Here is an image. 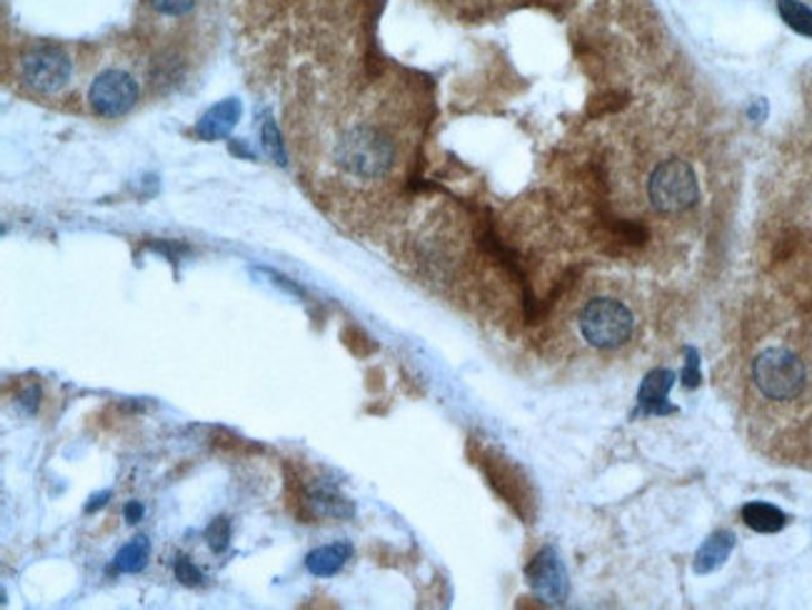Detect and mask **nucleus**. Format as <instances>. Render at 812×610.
Returning a JSON list of instances; mask_svg holds the SVG:
<instances>
[{"instance_id": "21", "label": "nucleus", "mask_w": 812, "mask_h": 610, "mask_svg": "<svg viewBox=\"0 0 812 610\" xmlns=\"http://www.w3.org/2000/svg\"><path fill=\"white\" fill-rule=\"evenodd\" d=\"M697 383H700V358H697V351L687 348V361H685V368H683V385H685V388H695Z\"/></svg>"}, {"instance_id": "4", "label": "nucleus", "mask_w": 812, "mask_h": 610, "mask_svg": "<svg viewBox=\"0 0 812 610\" xmlns=\"http://www.w3.org/2000/svg\"><path fill=\"white\" fill-rule=\"evenodd\" d=\"M18 83L36 96H56L73 80V60L63 48L38 43L16 60Z\"/></svg>"}, {"instance_id": "1", "label": "nucleus", "mask_w": 812, "mask_h": 610, "mask_svg": "<svg viewBox=\"0 0 812 610\" xmlns=\"http://www.w3.org/2000/svg\"><path fill=\"white\" fill-rule=\"evenodd\" d=\"M335 160L355 180H380L398 160V146L383 128L360 124L340 136Z\"/></svg>"}, {"instance_id": "19", "label": "nucleus", "mask_w": 812, "mask_h": 610, "mask_svg": "<svg viewBox=\"0 0 812 610\" xmlns=\"http://www.w3.org/2000/svg\"><path fill=\"white\" fill-rule=\"evenodd\" d=\"M172 571H176V578L182 583V586H200L202 583V573L198 571L196 565H192L186 555H180L176 565H172Z\"/></svg>"}, {"instance_id": "5", "label": "nucleus", "mask_w": 812, "mask_h": 610, "mask_svg": "<svg viewBox=\"0 0 812 610\" xmlns=\"http://www.w3.org/2000/svg\"><path fill=\"white\" fill-rule=\"evenodd\" d=\"M647 198L657 213L675 216L685 213L697 203L700 186L690 163L680 158H667L653 170L647 180Z\"/></svg>"}, {"instance_id": "8", "label": "nucleus", "mask_w": 812, "mask_h": 610, "mask_svg": "<svg viewBox=\"0 0 812 610\" xmlns=\"http://www.w3.org/2000/svg\"><path fill=\"white\" fill-rule=\"evenodd\" d=\"M525 578L531 583L533 593L541 598L543 603L561 606L567 601V593H571V583H567V571L553 548H541L525 568Z\"/></svg>"}, {"instance_id": "17", "label": "nucleus", "mask_w": 812, "mask_h": 610, "mask_svg": "<svg viewBox=\"0 0 812 610\" xmlns=\"http://www.w3.org/2000/svg\"><path fill=\"white\" fill-rule=\"evenodd\" d=\"M263 148H266L268 158L276 160L278 166H286V163H288L286 146H283L280 134H278V128H276V124H273V120H266V126H263Z\"/></svg>"}, {"instance_id": "10", "label": "nucleus", "mask_w": 812, "mask_h": 610, "mask_svg": "<svg viewBox=\"0 0 812 610\" xmlns=\"http://www.w3.org/2000/svg\"><path fill=\"white\" fill-rule=\"evenodd\" d=\"M675 383V373L657 368L653 373L645 375V381L641 383V391H637V409H641L643 415H660V413H670L673 405H667V393L673 388Z\"/></svg>"}, {"instance_id": "20", "label": "nucleus", "mask_w": 812, "mask_h": 610, "mask_svg": "<svg viewBox=\"0 0 812 610\" xmlns=\"http://www.w3.org/2000/svg\"><path fill=\"white\" fill-rule=\"evenodd\" d=\"M150 6L162 16H186L196 6V0H150Z\"/></svg>"}, {"instance_id": "7", "label": "nucleus", "mask_w": 812, "mask_h": 610, "mask_svg": "<svg viewBox=\"0 0 812 610\" xmlns=\"http://www.w3.org/2000/svg\"><path fill=\"white\" fill-rule=\"evenodd\" d=\"M478 463L483 468L487 483L495 488V493L501 495L505 503H511L515 508V513L521 515L525 523H531L535 515V495L531 483H527V478L517 471L511 461H505V457L493 451L481 453Z\"/></svg>"}, {"instance_id": "22", "label": "nucleus", "mask_w": 812, "mask_h": 610, "mask_svg": "<svg viewBox=\"0 0 812 610\" xmlns=\"http://www.w3.org/2000/svg\"><path fill=\"white\" fill-rule=\"evenodd\" d=\"M123 515H126V521H128L130 525H133V523H140V521H143V515H146V508H143V503L133 501V503H128V505H126Z\"/></svg>"}, {"instance_id": "3", "label": "nucleus", "mask_w": 812, "mask_h": 610, "mask_svg": "<svg viewBox=\"0 0 812 610\" xmlns=\"http://www.w3.org/2000/svg\"><path fill=\"white\" fill-rule=\"evenodd\" d=\"M753 383L765 401L780 405L793 403L810 383L808 363L788 345H773L753 361Z\"/></svg>"}, {"instance_id": "9", "label": "nucleus", "mask_w": 812, "mask_h": 610, "mask_svg": "<svg viewBox=\"0 0 812 610\" xmlns=\"http://www.w3.org/2000/svg\"><path fill=\"white\" fill-rule=\"evenodd\" d=\"M303 501L310 508L313 515L318 518H333V521H348L353 518L355 508L353 503L345 498L338 488L328 481H308L306 491H303Z\"/></svg>"}, {"instance_id": "13", "label": "nucleus", "mask_w": 812, "mask_h": 610, "mask_svg": "<svg viewBox=\"0 0 812 610\" xmlns=\"http://www.w3.org/2000/svg\"><path fill=\"white\" fill-rule=\"evenodd\" d=\"M353 545L350 543H333L320 545L306 558V565L313 575L330 578L340 571V568L350 561Z\"/></svg>"}, {"instance_id": "2", "label": "nucleus", "mask_w": 812, "mask_h": 610, "mask_svg": "<svg viewBox=\"0 0 812 610\" xmlns=\"http://www.w3.org/2000/svg\"><path fill=\"white\" fill-rule=\"evenodd\" d=\"M577 333L595 351H621L635 338L637 318L631 305L615 296H593L577 311Z\"/></svg>"}, {"instance_id": "11", "label": "nucleus", "mask_w": 812, "mask_h": 610, "mask_svg": "<svg viewBox=\"0 0 812 610\" xmlns=\"http://www.w3.org/2000/svg\"><path fill=\"white\" fill-rule=\"evenodd\" d=\"M242 106L238 98H226L222 104L212 106L206 116L198 120L196 134L200 140H220L230 136V130L238 126Z\"/></svg>"}, {"instance_id": "15", "label": "nucleus", "mask_w": 812, "mask_h": 610, "mask_svg": "<svg viewBox=\"0 0 812 610\" xmlns=\"http://www.w3.org/2000/svg\"><path fill=\"white\" fill-rule=\"evenodd\" d=\"M150 558V541L146 535H138L133 541L120 548L116 555V571L120 573H138L143 571Z\"/></svg>"}, {"instance_id": "12", "label": "nucleus", "mask_w": 812, "mask_h": 610, "mask_svg": "<svg viewBox=\"0 0 812 610\" xmlns=\"http://www.w3.org/2000/svg\"><path fill=\"white\" fill-rule=\"evenodd\" d=\"M735 551V535L730 531H717L707 538V541L700 545V551L695 553V573L697 575H707L723 568L725 561L730 558V553Z\"/></svg>"}, {"instance_id": "16", "label": "nucleus", "mask_w": 812, "mask_h": 610, "mask_svg": "<svg viewBox=\"0 0 812 610\" xmlns=\"http://www.w3.org/2000/svg\"><path fill=\"white\" fill-rule=\"evenodd\" d=\"M778 10L790 28L812 38V10L808 6L800 0H778Z\"/></svg>"}, {"instance_id": "23", "label": "nucleus", "mask_w": 812, "mask_h": 610, "mask_svg": "<svg viewBox=\"0 0 812 610\" xmlns=\"http://www.w3.org/2000/svg\"><path fill=\"white\" fill-rule=\"evenodd\" d=\"M38 399H40L38 388H28L23 395H20V405H26V411L33 413L38 409Z\"/></svg>"}, {"instance_id": "24", "label": "nucleus", "mask_w": 812, "mask_h": 610, "mask_svg": "<svg viewBox=\"0 0 812 610\" xmlns=\"http://www.w3.org/2000/svg\"><path fill=\"white\" fill-rule=\"evenodd\" d=\"M108 498H110V491H103V493L90 498V503L86 505V513H93V511H98V508H103L108 503Z\"/></svg>"}, {"instance_id": "18", "label": "nucleus", "mask_w": 812, "mask_h": 610, "mask_svg": "<svg viewBox=\"0 0 812 610\" xmlns=\"http://www.w3.org/2000/svg\"><path fill=\"white\" fill-rule=\"evenodd\" d=\"M206 541H208V545H210L212 551H216V553H222V551H226V548L230 545V521H228V518H216V521H212V523L208 525V531H206Z\"/></svg>"}, {"instance_id": "14", "label": "nucleus", "mask_w": 812, "mask_h": 610, "mask_svg": "<svg viewBox=\"0 0 812 610\" xmlns=\"http://www.w3.org/2000/svg\"><path fill=\"white\" fill-rule=\"evenodd\" d=\"M743 521L757 533H780L788 525V515L773 503L753 501L743 508Z\"/></svg>"}, {"instance_id": "6", "label": "nucleus", "mask_w": 812, "mask_h": 610, "mask_svg": "<svg viewBox=\"0 0 812 610\" xmlns=\"http://www.w3.org/2000/svg\"><path fill=\"white\" fill-rule=\"evenodd\" d=\"M140 86L123 68H106L88 88V106L100 118H123L136 108Z\"/></svg>"}]
</instances>
